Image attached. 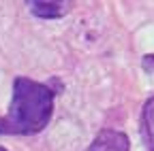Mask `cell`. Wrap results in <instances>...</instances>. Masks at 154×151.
<instances>
[{
  "mask_svg": "<svg viewBox=\"0 0 154 151\" xmlns=\"http://www.w3.org/2000/svg\"><path fill=\"white\" fill-rule=\"evenodd\" d=\"M56 91L41 81L15 77L9 111L0 117L2 136H32L45 130L54 115Z\"/></svg>",
  "mask_w": 154,
  "mask_h": 151,
  "instance_id": "obj_1",
  "label": "cell"
},
{
  "mask_svg": "<svg viewBox=\"0 0 154 151\" xmlns=\"http://www.w3.org/2000/svg\"><path fill=\"white\" fill-rule=\"evenodd\" d=\"M128 149H131V141L124 132L105 128L94 136V141L86 151H128Z\"/></svg>",
  "mask_w": 154,
  "mask_h": 151,
  "instance_id": "obj_2",
  "label": "cell"
},
{
  "mask_svg": "<svg viewBox=\"0 0 154 151\" xmlns=\"http://www.w3.org/2000/svg\"><path fill=\"white\" fill-rule=\"evenodd\" d=\"M73 4L71 2H47V0H34V2H28V9L32 15L41 17V19H58L69 13Z\"/></svg>",
  "mask_w": 154,
  "mask_h": 151,
  "instance_id": "obj_3",
  "label": "cell"
},
{
  "mask_svg": "<svg viewBox=\"0 0 154 151\" xmlns=\"http://www.w3.org/2000/svg\"><path fill=\"white\" fill-rule=\"evenodd\" d=\"M141 138L148 151H154V96L146 100L141 109Z\"/></svg>",
  "mask_w": 154,
  "mask_h": 151,
  "instance_id": "obj_4",
  "label": "cell"
},
{
  "mask_svg": "<svg viewBox=\"0 0 154 151\" xmlns=\"http://www.w3.org/2000/svg\"><path fill=\"white\" fill-rule=\"evenodd\" d=\"M0 151H9V149H5V147H0Z\"/></svg>",
  "mask_w": 154,
  "mask_h": 151,
  "instance_id": "obj_5",
  "label": "cell"
}]
</instances>
